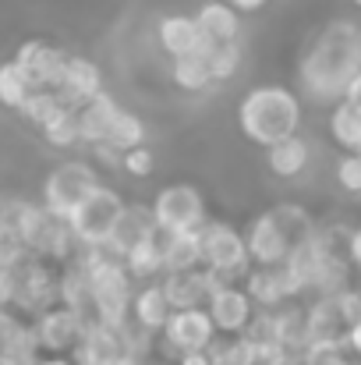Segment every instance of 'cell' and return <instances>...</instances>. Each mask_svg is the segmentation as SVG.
<instances>
[{
	"label": "cell",
	"instance_id": "1",
	"mask_svg": "<svg viewBox=\"0 0 361 365\" xmlns=\"http://www.w3.org/2000/svg\"><path fill=\"white\" fill-rule=\"evenodd\" d=\"M355 75H361V25L333 18L312 36L298 61V93L305 103L333 110L344 103Z\"/></svg>",
	"mask_w": 361,
	"mask_h": 365
},
{
	"label": "cell",
	"instance_id": "2",
	"mask_svg": "<svg viewBox=\"0 0 361 365\" xmlns=\"http://www.w3.org/2000/svg\"><path fill=\"white\" fill-rule=\"evenodd\" d=\"M238 131L251 145H276L283 138L301 135L305 121V100L298 89L283 86V82H262L251 86L238 100Z\"/></svg>",
	"mask_w": 361,
	"mask_h": 365
},
{
	"label": "cell",
	"instance_id": "3",
	"mask_svg": "<svg viewBox=\"0 0 361 365\" xmlns=\"http://www.w3.org/2000/svg\"><path fill=\"white\" fill-rule=\"evenodd\" d=\"M315 217L301 202H276L244 224L251 266H283L294 245L315 231Z\"/></svg>",
	"mask_w": 361,
	"mask_h": 365
},
{
	"label": "cell",
	"instance_id": "4",
	"mask_svg": "<svg viewBox=\"0 0 361 365\" xmlns=\"http://www.w3.org/2000/svg\"><path fill=\"white\" fill-rule=\"evenodd\" d=\"M78 262L89 269L93 280V319L107 327H127L131 323V302H135V280L124 269V262L107 255V248H82Z\"/></svg>",
	"mask_w": 361,
	"mask_h": 365
},
{
	"label": "cell",
	"instance_id": "5",
	"mask_svg": "<svg viewBox=\"0 0 361 365\" xmlns=\"http://www.w3.org/2000/svg\"><path fill=\"white\" fill-rule=\"evenodd\" d=\"M149 206H152V217H156L159 235H188V231H202L209 224L206 195H202L199 185H188V181L163 185L152 195Z\"/></svg>",
	"mask_w": 361,
	"mask_h": 365
},
{
	"label": "cell",
	"instance_id": "6",
	"mask_svg": "<svg viewBox=\"0 0 361 365\" xmlns=\"http://www.w3.org/2000/svg\"><path fill=\"white\" fill-rule=\"evenodd\" d=\"M100 185L103 181H100V174H96L93 163H85V160H64L43 181V206L50 210V217L68 220Z\"/></svg>",
	"mask_w": 361,
	"mask_h": 365
},
{
	"label": "cell",
	"instance_id": "7",
	"mask_svg": "<svg viewBox=\"0 0 361 365\" xmlns=\"http://www.w3.org/2000/svg\"><path fill=\"white\" fill-rule=\"evenodd\" d=\"M124 206H127V202H124V195H120L117 188L100 185V188L68 217V224H71L75 238L82 242V248H103V245L110 242V235H114V227H117Z\"/></svg>",
	"mask_w": 361,
	"mask_h": 365
},
{
	"label": "cell",
	"instance_id": "8",
	"mask_svg": "<svg viewBox=\"0 0 361 365\" xmlns=\"http://www.w3.org/2000/svg\"><path fill=\"white\" fill-rule=\"evenodd\" d=\"M57 305H61V277L53 273V266L46 259L32 255L18 269V302H14V309L39 319L43 312H50Z\"/></svg>",
	"mask_w": 361,
	"mask_h": 365
},
{
	"label": "cell",
	"instance_id": "9",
	"mask_svg": "<svg viewBox=\"0 0 361 365\" xmlns=\"http://www.w3.org/2000/svg\"><path fill=\"white\" fill-rule=\"evenodd\" d=\"M202 255L209 269H231V273L251 269L244 227H234L231 220H209L202 227Z\"/></svg>",
	"mask_w": 361,
	"mask_h": 365
},
{
	"label": "cell",
	"instance_id": "10",
	"mask_svg": "<svg viewBox=\"0 0 361 365\" xmlns=\"http://www.w3.org/2000/svg\"><path fill=\"white\" fill-rule=\"evenodd\" d=\"M163 337V348H170L177 359L181 355H192V351H209L220 337L209 309H181L170 316L167 330L159 334Z\"/></svg>",
	"mask_w": 361,
	"mask_h": 365
},
{
	"label": "cell",
	"instance_id": "11",
	"mask_svg": "<svg viewBox=\"0 0 361 365\" xmlns=\"http://www.w3.org/2000/svg\"><path fill=\"white\" fill-rule=\"evenodd\" d=\"M68 57L71 53H64L61 46H53L46 39H25L11 61L25 71L32 89H53L57 93L61 78H64V68H68Z\"/></svg>",
	"mask_w": 361,
	"mask_h": 365
},
{
	"label": "cell",
	"instance_id": "12",
	"mask_svg": "<svg viewBox=\"0 0 361 365\" xmlns=\"http://www.w3.org/2000/svg\"><path fill=\"white\" fill-rule=\"evenodd\" d=\"M32 327H36V334H39V348H43V351L64 355V351H75V348H78V341H82L89 319H85L82 312L68 309V305H57V309L43 312Z\"/></svg>",
	"mask_w": 361,
	"mask_h": 365
},
{
	"label": "cell",
	"instance_id": "13",
	"mask_svg": "<svg viewBox=\"0 0 361 365\" xmlns=\"http://www.w3.org/2000/svg\"><path fill=\"white\" fill-rule=\"evenodd\" d=\"M241 287L248 291L255 309H266V312H276L287 302H301V291L294 287L283 266H251Z\"/></svg>",
	"mask_w": 361,
	"mask_h": 365
},
{
	"label": "cell",
	"instance_id": "14",
	"mask_svg": "<svg viewBox=\"0 0 361 365\" xmlns=\"http://www.w3.org/2000/svg\"><path fill=\"white\" fill-rule=\"evenodd\" d=\"M156 43L159 50L177 61V57H192V53H206V36L195 21V14H163L156 21Z\"/></svg>",
	"mask_w": 361,
	"mask_h": 365
},
{
	"label": "cell",
	"instance_id": "15",
	"mask_svg": "<svg viewBox=\"0 0 361 365\" xmlns=\"http://www.w3.org/2000/svg\"><path fill=\"white\" fill-rule=\"evenodd\" d=\"M206 309H209L220 337H244V330L251 327V319L258 312L244 287H224V291H216Z\"/></svg>",
	"mask_w": 361,
	"mask_h": 365
},
{
	"label": "cell",
	"instance_id": "16",
	"mask_svg": "<svg viewBox=\"0 0 361 365\" xmlns=\"http://www.w3.org/2000/svg\"><path fill=\"white\" fill-rule=\"evenodd\" d=\"M100 93H107V89H103V71H100V64L89 61V57H82V53H71L57 96H61L68 107L82 110V107H85L89 100H96Z\"/></svg>",
	"mask_w": 361,
	"mask_h": 365
},
{
	"label": "cell",
	"instance_id": "17",
	"mask_svg": "<svg viewBox=\"0 0 361 365\" xmlns=\"http://www.w3.org/2000/svg\"><path fill=\"white\" fill-rule=\"evenodd\" d=\"M145 238H159L152 206H149V202H127L124 213H120L117 227H114V235H110V242L103 245V248H107V255L124 259V252H127L131 245L145 242Z\"/></svg>",
	"mask_w": 361,
	"mask_h": 365
},
{
	"label": "cell",
	"instance_id": "18",
	"mask_svg": "<svg viewBox=\"0 0 361 365\" xmlns=\"http://www.w3.org/2000/svg\"><path fill=\"white\" fill-rule=\"evenodd\" d=\"M305 309H308V341H312V344H315V341H326V344H344V348H347L351 327H347V319H344V312H340L337 294L312 298ZM347 351H351V348H347Z\"/></svg>",
	"mask_w": 361,
	"mask_h": 365
},
{
	"label": "cell",
	"instance_id": "19",
	"mask_svg": "<svg viewBox=\"0 0 361 365\" xmlns=\"http://www.w3.org/2000/svg\"><path fill=\"white\" fill-rule=\"evenodd\" d=\"M14 224H18L21 238L28 245V252H32L36 259H46L50 242H53L61 220L50 217V210H46L43 202H25V199H21V202H18V213H14Z\"/></svg>",
	"mask_w": 361,
	"mask_h": 365
},
{
	"label": "cell",
	"instance_id": "20",
	"mask_svg": "<svg viewBox=\"0 0 361 365\" xmlns=\"http://www.w3.org/2000/svg\"><path fill=\"white\" fill-rule=\"evenodd\" d=\"M195 21L209 46H227L241 39V11H234L227 0H202L195 11Z\"/></svg>",
	"mask_w": 361,
	"mask_h": 365
},
{
	"label": "cell",
	"instance_id": "21",
	"mask_svg": "<svg viewBox=\"0 0 361 365\" xmlns=\"http://www.w3.org/2000/svg\"><path fill=\"white\" fill-rule=\"evenodd\" d=\"M159 284H163L167 302H170L174 312H181V309H206L209 298H213L206 266L202 269H192V273H163Z\"/></svg>",
	"mask_w": 361,
	"mask_h": 365
},
{
	"label": "cell",
	"instance_id": "22",
	"mask_svg": "<svg viewBox=\"0 0 361 365\" xmlns=\"http://www.w3.org/2000/svg\"><path fill=\"white\" fill-rule=\"evenodd\" d=\"M170 316H174V309H170L167 291H163L159 280L142 284V287L135 291V302H131V323H135V327H142V330H149V334H163L167 323H170Z\"/></svg>",
	"mask_w": 361,
	"mask_h": 365
},
{
	"label": "cell",
	"instance_id": "23",
	"mask_svg": "<svg viewBox=\"0 0 361 365\" xmlns=\"http://www.w3.org/2000/svg\"><path fill=\"white\" fill-rule=\"evenodd\" d=\"M120 103L110 96V93H100L96 100H89L82 110H78V135L82 142L93 149V145H103L110 138V128L117 121Z\"/></svg>",
	"mask_w": 361,
	"mask_h": 365
},
{
	"label": "cell",
	"instance_id": "24",
	"mask_svg": "<svg viewBox=\"0 0 361 365\" xmlns=\"http://www.w3.org/2000/svg\"><path fill=\"white\" fill-rule=\"evenodd\" d=\"M308 160H312V142H308L305 135L283 138V142H276V145L266 149V167H269V174L280 178V181H291V178L305 174Z\"/></svg>",
	"mask_w": 361,
	"mask_h": 365
},
{
	"label": "cell",
	"instance_id": "25",
	"mask_svg": "<svg viewBox=\"0 0 361 365\" xmlns=\"http://www.w3.org/2000/svg\"><path fill=\"white\" fill-rule=\"evenodd\" d=\"M163 242V273H192L206 266L202 255V231L188 235H159Z\"/></svg>",
	"mask_w": 361,
	"mask_h": 365
},
{
	"label": "cell",
	"instance_id": "26",
	"mask_svg": "<svg viewBox=\"0 0 361 365\" xmlns=\"http://www.w3.org/2000/svg\"><path fill=\"white\" fill-rule=\"evenodd\" d=\"M120 262H124V269L131 273L135 284H152L156 277H163V242L145 238V242L131 245Z\"/></svg>",
	"mask_w": 361,
	"mask_h": 365
},
{
	"label": "cell",
	"instance_id": "27",
	"mask_svg": "<svg viewBox=\"0 0 361 365\" xmlns=\"http://www.w3.org/2000/svg\"><path fill=\"white\" fill-rule=\"evenodd\" d=\"M61 305L82 312L85 319H93V280H89V269L75 259L64 266L61 273Z\"/></svg>",
	"mask_w": 361,
	"mask_h": 365
},
{
	"label": "cell",
	"instance_id": "28",
	"mask_svg": "<svg viewBox=\"0 0 361 365\" xmlns=\"http://www.w3.org/2000/svg\"><path fill=\"white\" fill-rule=\"evenodd\" d=\"M209 50V46H206ZM170 82L181 89V93H209L216 82H213V75H209V61H206V53H192V57H177L174 64H170Z\"/></svg>",
	"mask_w": 361,
	"mask_h": 365
},
{
	"label": "cell",
	"instance_id": "29",
	"mask_svg": "<svg viewBox=\"0 0 361 365\" xmlns=\"http://www.w3.org/2000/svg\"><path fill=\"white\" fill-rule=\"evenodd\" d=\"M326 131L344 153H361V110L351 103H337L333 110H326Z\"/></svg>",
	"mask_w": 361,
	"mask_h": 365
},
{
	"label": "cell",
	"instance_id": "30",
	"mask_svg": "<svg viewBox=\"0 0 361 365\" xmlns=\"http://www.w3.org/2000/svg\"><path fill=\"white\" fill-rule=\"evenodd\" d=\"M32 93H36V89H32V82L25 78V71H21L14 61H4V64H0V107L21 110Z\"/></svg>",
	"mask_w": 361,
	"mask_h": 365
},
{
	"label": "cell",
	"instance_id": "31",
	"mask_svg": "<svg viewBox=\"0 0 361 365\" xmlns=\"http://www.w3.org/2000/svg\"><path fill=\"white\" fill-rule=\"evenodd\" d=\"M64 107H68V103H64V100H61L53 89H36V93L25 100V107H21L18 114L32 124V128H39V131H43V128L53 121V118H57Z\"/></svg>",
	"mask_w": 361,
	"mask_h": 365
},
{
	"label": "cell",
	"instance_id": "32",
	"mask_svg": "<svg viewBox=\"0 0 361 365\" xmlns=\"http://www.w3.org/2000/svg\"><path fill=\"white\" fill-rule=\"evenodd\" d=\"M28 259H32V252H28V245L21 238L18 224L0 217V269H21Z\"/></svg>",
	"mask_w": 361,
	"mask_h": 365
},
{
	"label": "cell",
	"instance_id": "33",
	"mask_svg": "<svg viewBox=\"0 0 361 365\" xmlns=\"http://www.w3.org/2000/svg\"><path fill=\"white\" fill-rule=\"evenodd\" d=\"M107 145H114L117 153H127V149L145 145V121H142L138 114H131V110H124V107H120L117 121H114V128H110Z\"/></svg>",
	"mask_w": 361,
	"mask_h": 365
},
{
	"label": "cell",
	"instance_id": "34",
	"mask_svg": "<svg viewBox=\"0 0 361 365\" xmlns=\"http://www.w3.org/2000/svg\"><path fill=\"white\" fill-rule=\"evenodd\" d=\"M206 61H209V75L216 86L231 82L241 71V43H227V46H209L206 50Z\"/></svg>",
	"mask_w": 361,
	"mask_h": 365
},
{
	"label": "cell",
	"instance_id": "35",
	"mask_svg": "<svg viewBox=\"0 0 361 365\" xmlns=\"http://www.w3.org/2000/svg\"><path fill=\"white\" fill-rule=\"evenodd\" d=\"M43 138H46L50 145H57V149L78 145V142H82V135H78V110H75V107H64L53 121L43 128Z\"/></svg>",
	"mask_w": 361,
	"mask_h": 365
},
{
	"label": "cell",
	"instance_id": "36",
	"mask_svg": "<svg viewBox=\"0 0 361 365\" xmlns=\"http://www.w3.org/2000/svg\"><path fill=\"white\" fill-rule=\"evenodd\" d=\"M333 181L340 192L347 195H361V153H344L333 167Z\"/></svg>",
	"mask_w": 361,
	"mask_h": 365
},
{
	"label": "cell",
	"instance_id": "37",
	"mask_svg": "<svg viewBox=\"0 0 361 365\" xmlns=\"http://www.w3.org/2000/svg\"><path fill=\"white\" fill-rule=\"evenodd\" d=\"M347 362V348L344 344H326V341H315L305 348L301 365H344Z\"/></svg>",
	"mask_w": 361,
	"mask_h": 365
},
{
	"label": "cell",
	"instance_id": "38",
	"mask_svg": "<svg viewBox=\"0 0 361 365\" xmlns=\"http://www.w3.org/2000/svg\"><path fill=\"white\" fill-rule=\"evenodd\" d=\"M156 167V153L149 145H138V149H127L124 160H120V170L131 174V178H149Z\"/></svg>",
	"mask_w": 361,
	"mask_h": 365
},
{
	"label": "cell",
	"instance_id": "39",
	"mask_svg": "<svg viewBox=\"0 0 361 365\" xmlns=\"http://www.w3.org/2000/svg\"><path fill=\"white\" fill-rule=\"evenodd\" d=\"M337 302H340V312H344L347 327L361 323V287H347V291H340V294H337Z\"/></svg>",
	"mask_w": 361,
	"mask_h": 365
},
{
	"label": "cell",
	"instance_id": "40",
	"mask_svg": "<svg viewBox=\"0 0 361 365\" xmlns=\"http://www.w3.org/2000/svg\"><path fill=\"white\" fill-rule=\"evenodd\" d=\"M18 302V269H0V309Z\"/></svg>",
	"mask_w": 361,
	"mask_h": 365
},
{
	"label": "cell",
	"instance_id": "41",
	"mask_svg": "<svg viewBox=\"0 0 361 365\" xmlns=\"http://www.w3.org/2000/svg\"><path fill=\"white\" fill-rule=\"evenodd\" d=\"M21 327H25V323H21V319H18L11 309H0V351H4V348H7L14 337H18V330H21Z\"/></svg>",
	"mask_w": 361,
	"mask_h": 365
},
{
	"label": "cell",
	"instance_id": "42",
	"mask_svg": "<svg viewBox=\"0 0 361 365\" xmlns=\"http://www.w3.org/2000/svg\"><path fill=\"white\" fill-rule=\"evenodd\" d=\"M347 259H351V266H355V273H358V280H361V224L358 227H351V238H347Z\"/></svg>",
	"mask_w": 361,
	"mask_h": 365
},
{
	"label": "cell",
	"instance_id": "43",
	"mask_svg": "<svg viewBox=\"0 0 361 365\" xmlns=\"http://www.w3.org/2000/svg\"><path fill=\"white\" fill-rule=\"evenodd\" d=\"M234 11H241V14H255V11H262L269 0H227Z\"/></svg>",
	"mask_w": 361,
	"mask_h": 365
},
{
	"label": "cell",
	"instance_id": "44",
	"mask_svg": "<svg viewBox=\"0 0 361 365\" xmlns=\"http://www.w3.org/2000/svg\"><path fill=\"white\" fill-rule=\"evenodd\" d=\"M344 103H351L355 110H361V75H355V82L347 86V96H344Z\"/></svg>",
	"mask_w": 361,
	"mask_h": 365
},
{
	"label": "cell",
	"instance_id": "45",
	"mask_svg": "<svg viewBox=\"0 0 361 365\" xmlns=\"http://www.w3.org/2000/svg\"><path fill=\"white\" fill-rule=\"evenodd\" d=\"M177 365H213V359H209V351H192V355H181Z\"/></svg>",
	"mask_w": 361,
	"mask_h": 365
},
{
	"label": "cell",
	"instance_id": "46",
	"mask_svg": "<svg viewBox=\"0 0 361 365\" xmlns=\"http://www.w3.org/2000/svg\"><path fill=\"white\" fill-rule=\"evenodd\" d=\"M347 348H351V355H358L361 359V323L351 327V334H347Z\"/></svg>",
	"mask_w": 361,
	"mask_h": 365
},
{
	"label": "cell",
	"instance_id": "47",
	"mask_svg": "<svg viewBox=\"0 0 361 365\" xmlns=\"http://www.w3.org/2000/svg\"><path fill=\"white\" fill-rule=\"evenodd\" d=\"M36 365H75L71 359H64V355H50V359H39Z\"/></svg>",
	"mask_w": 361,
	"mask_h": 365
},
{
	"label": "cell",
	"instance_id": "48",
	"mask_svg": "<svg viewBox=\"0 0 361 365\" xmlns=\"http://www.w3.org/2000/svg\"><path fill=\"white\" fill-rule=\"evenodd\" d=\"M0 365H18V362H14L11 355H4V351H0Z\"/></svg>",
	"mask_w": 361,
	"mask_h": 365
},
{
	"label": "cell",
	"instance_id": "49",
	"mask_svg": "<svg viewBox=\"0 0 361 365\" xmlns=\"http://www.w3.org/2000/svg\"><path fill=\"white\" fill-rule=\"evenodd\" d=\"M344 365H361V362H358V359H347V362H344Z\"/></svg>",
	"mask_w": 361,
	"mask_h": 365
},
{
	"label": "cell",
	"instance_id": "50",
	"mask_svg": "<svg viewBox=\"0 0 361 365\" xmlns=\"http://www.w3.org/2000/svg\"><path fill=\"white\" fill-rule=\"evenodd\" d=\"M142 365H170V362H142Z\"/></svg>",
	"mask_w": 361,
	"mask_h": 365
},
{
	"label": "cell",
	"instance_id": "51",
	"mask_svg": "<svg viewBox=\"0 0 361 365\" xmlns=\"http://www.w3.org/2000/svg\"><path fill=\"white\" fill-rule=\"evenodd\" d=\"M351 4H355V7H361V0H351Z\"/></svg>",
	"mask_w": 361,
	"mask_h": 365
},
{
	"label": "cell",
	"instance_id": "52",
	"mask_svg": "<svg viewBox=\"0 0 361 365\" xmlns=\"http://www.w3.org/2000/svg\"><path fill=\"white\" fill-rule=\"evenodd\" d=\"M358 287H361V284H358Z\"/></svg>",
	"mask_w": 361,
	"mask_h": 365
}]
</instances>
